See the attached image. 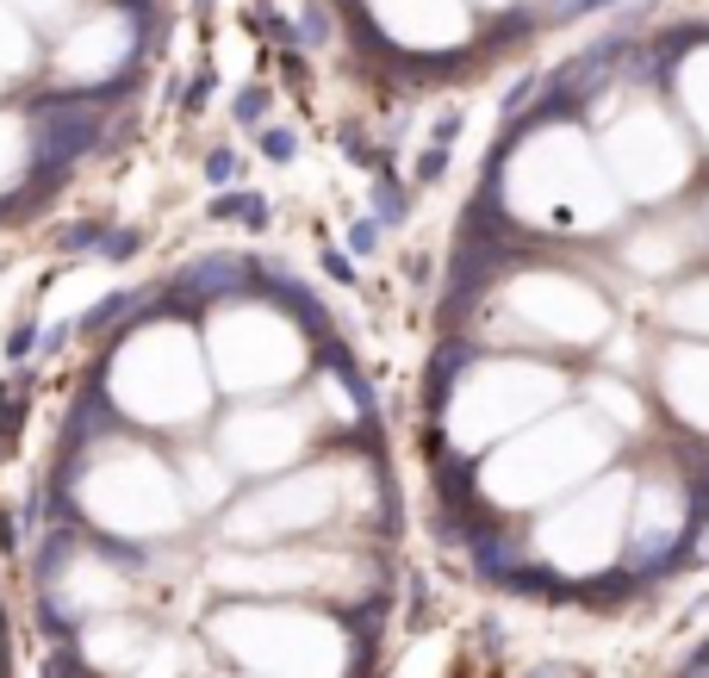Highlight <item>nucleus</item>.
<instances>
[{"label": "nucleus", "instance_id": "obj_1", "mask_svg": "<svg viewBox=\"0 0 709 678\" xmlns=\"http://www.w3.org/2000/svg\"><path fill=\"white\" fill-rule=\"evenodd\" d=\"M498 205H505V219L548 231V237H585V231H610L622 219V193L610 188L604 162L585 156V143L567 131H541L510 150Z\"/></svg>", "mask_w": 709, "mask_h": 678}, {"label": "nucleus", "instance_id": "obj_2", "mask_svg": "<svg viewBox=\"0 0 709 678\" xmlns=\"http://www.w3.org/2000/svg\"><path fill=\"white\" fill-rule=\"evenodd\" d=\"M205 635L255 678H348L355 635L324 610L286 598H231L205 616Z\"/></svg>", "mask_w": 709, "mask_h": 678}, {"label": "nucleus", "instance_id": "obj_3", "mask_svg": "<svg viewBox=\"0 0 709 678\" xmlns=\"http://www.w3.org/2000/svg\"><path fill=\"white\" fill-rule=\"evenodd\" d=\"M616 448V429L598 411H554L541 424H529L523 436H510L498 455L479 467V486L498 510H536L567 498L573 486L598 474Z\"/></svg>", "mask_w": 709, "mask_h": 678}, {"label": "nucleus", "instance_id": "obj_4", "mask_svg": "<svg viewBox=\"0 0 709 678\" xmlns=\"http://www.w3.org/2000/svg\"><path fill=\"white\" fill-rule=\"evenodd\" d=\"M75 505L88 510L100 536L143 548V542H162L188 523V498H181V479L169 474V461L138 448V442H107L94 448V461L81 467L75 479Z\"/></svg>", "mask_w": 709, "mask_h": 678}, {"label": "nucleus", "instance_id": "obj_5", "mask_svg": "<svg viewBox=\"0 0 709 678\" xmlns=\"http://www.w3.org/2000/svg\"><path fill=\"white\" fill-rule=\"evenodd\" d=\"M374 498V474L348 461H312V467H286L274 486L236 498L224 517L231 548H281V542H305L317 529H331L336 517H355V505Z\"/></svg>", "mask_w": 709, "mask_h": 678}, {"label": "nucleus", "instance_id": "obj_6", "mask_svg": "<svg viewBox=\"0 0 709 678\" xmlns=\"http://www.w3.org/2000/svg\"><path fill=\"white\" fill-rule=\"evenodd\" d=\"M107 386L112 405L138 424H193L212 405L205 343H193V331H181V324H143L119 343Z\"/></svg>", "mask_w": 709, "mask_h": 678}, {"label": "nucleus", "instance_id": "obj_7", "mask_svg": "<svg viewBox=\"0 0 709 678\" xmlns=\"http://www.w3.org/2000/svg\"><path fill=\"white\" fill-rule=\"evenodd\" d=\"M305 362H312V348H305L300 324L274 312L269 300H231L205 317V367L236 398H274L305 374Z\"/></svg>", "mask_w": 709, "mask_h": 678}, {"label": "nucleus", "instance_id": "obj_8", "mask_svg": "<svg viewBox=\"0 0 709 678\" xmlns=\"http://www.w3.org/2000/svg\"><path fill=\"white\" fill-rule=\"evenodd\" d=\"M205 579L231 598H362L374 585V560L336 542H281V548H231L219 554Z\"/></svg>", "mask_w": 709, "mask_h": 678}, {"label": "nucleus", "instance_id": "obj_9", "mask_svg": "<svg viewBox=\"0 0 709 678\" xmlns=\"http://www.w3.org/2000/svg\"><path fill=\"white\" fill-rule=\"evenodd\" d=\"M629 498H635L629 474L585 479L579 492L554 498L541 510L536 536H529L536 567L554 573V579H598L604 567H616L622 548H629Z\"/></svg>", "mask_w": 709, "mask_h": 678}, {"label": "nucleus", "instance_id": "obj_10", "mask_svg": "<svg viewBox=\"0 0 709 678\" xmlns=\"http://www.w3.org/2000/svg\"><path fill=\"white\" fill-rule=\"evenodd\" d=\"M560 393H567V380L541 362H479L455 380L442 424H448V442L460 455H479L498 436H510L517 424L541 417Z\"/></svg>", "mask_w": 709, "mask_h": 678}, {"label": "nucleus", "instance_id": "obj_11", "mask_svg": "<svg viewBox=\"0 0 709 678\" xmlns=\"http://www.w3.org/2000/svg\"><path fill=\"white\" fill-rule=\"evenodd\" d=\"M505 336H523L517 348H598L610 331V300L591 281L554 269H529L498 293Z\"/></svg>", "mask_w": 709, "mask_h": 678}, {"label": "nucleus", "instance_id": "obj_12", "mask_svg": "<svg viewBox=\"0 0 709 678\" xmlns=\"http://www.w3.org/2000/svg\"><path fill=\"white\" fill-rule=\"evenodd\" d=\"M312 398L300 405H281V398H250L236 405L219 429V461L231 474H286L300 467L305 448H312Z\"/></svg>", "mask_w": 709, "mask_h": 678}, {"label": "nucleus", "instance_id": "obj_13", "mask_svg": "<svg viewBox=\"0 0 709 678\" xmlns=\"http://www.w3.org/2000/svg\"><path fill=\"white\" fill-rule=\"evenodd\" d=\"M610 169L629 188V200H672V188L691 174V156L678 150V138L666 125H622L610 131Z\"/></svg>", "mask_w": 709, "mask_h": 678}, {"label": "nucleus", "instance_id": "obj_14", "mask_svg": "<svg viewBox=\"0 0 709 678\" xmlns=\"http://www.w3.org/2000/svg\"><path fill=\"white\" fill-rule=\"evenodd\" d=\"M691 529V498L678 479H635V498H629V560L635 567H660L666 554L685 542Z\"/></svg>", "mask_w": 709, "mask_h": 678}, {"label": "nucleus", "instance_id": "obj_15", "mask_svg": "<svg viewBox=\"0 0 709 678\" xmlns=\"http://www.w3.org/2000/svg\"><path fill=\"white\" fill-rule=\"evenodd\" d=\"M50 598H57V610H63V616H81V623H94V616L125 610V604H131V585H125V573L112 567L107 554L81 548L75 560L57 573V591H50Z\"/></svg>", "mask_w": 709, "mask_h": 678}, {"label": "nucleus", "instance_id": "obj_16", "mask_svg": "<svg viewBox=\"0 0 709 678\" xmlns=\"http://www.w3.org/2000/svg\"><path fill=\"white\" fill-rule=\"evenodd\" d=\"M156 641L150 623H138L131 610H112V616H94V623H81V666L94 678H131V666L143 660V647Z\"/></svg>", "mask_w": 709, "mask_h": 678}, {"label": "nucleus", "instance_id": "obj_17", "mask_svg": "<svg viewBox=\"0 0 709 678\" xmlns=\"http://www.w3.org/2000/svg\"><path fill=\"white\" fill-rule=\"evenodd\" d=\"M654 380H660V398L672 405L678 424L709 436V343H672Z\"/></svg>", "mask_w": 709, "mask_h": 678}, {"label": "nucleus", "instance_id": "obj_18", "mask_svg": "<svg viewBox=\"0 0 709 678\" xmlns=\"http://www.w3.org/2000/svg\"><path fill=\"white\" fill-rule=\"evenodd\" d=\"M181 467H188V479H181L188 510H224V505H231V467H224L219 455H200V448H193Z\"/></svg>", "mask_w": 709, "mask_h": 678}, {"label": "nucleus", "instance_id": "obj_19", "mask_svg": "<svg viewBox=\"0 0 709 678\" xmlns=\"http://www.w3.org/2000/svg\"><path fill=\"white\" fill-rule=\"evenodd\" d=\"M660 312H666V324H672V331H685V336H697V343H709V274H697V281L672 286Z\"/></svg>", "mask_w": 709, "mask_h": 678}, {"label": "nucleus", "instance_id": "obj_20", "mask_svg": "<svg viewBox=\"0 0 709 678\" xmlns=\"http://www.w3.org/2000/svg\"><path fill=\"white\" fill-rule=\"evenodd\" d=\"M188 672H193V654L174 635H156V641L143 647V660L131 666V678H188Z\"/></svg>", "mask_w": 709, "mask_h": 678}, {"label": "nucleus", "instance_id": "obj_21", "mask_svg": "<svg viewBox=\"0 0 709 678\" xmlns=\"http://www.w3.org/2000/svg\"><path fill=\"white\" fill-rule=\"evenodd\" d=\"M591 411H598L604 424H622L635 429L641 424V398H635V386H622V380H591Z\"/></svg>", "mask_w": 709, "mask_h": 678}, {"label": "nucleus", "instance_id": "obj_22", "mask_svg": "<svg viewBox=\"0 0 709 678\" xmlns=\"http://www.w3.org/2000/svg\"><path fill=\"white\" fill-rule=\"evenodd\" d=\"M32 131H19V125H0V193L13 188L19 174L32 169Z\"/></svg>", "mask_w": 709, "mask_h": 678}, {"label": "nucleus", "instance_id": "obj_23", "mask_svg": "<svg viewBox=\"0 0 709 678\" xmlns=\"http://www.w3.org/2000/svg\"><path fill=\"white\" fill-rule=\"evenodd\" d=\"M243 678H255V672H243Z\"/></svg>", "mask_w": 709, "mask_h": 678}]
</instances>
